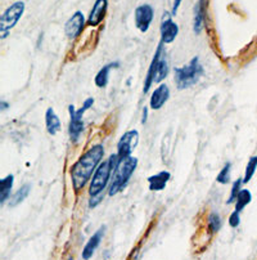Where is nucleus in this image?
Masks as SVG:
<instances>
[{
	"mask_svg": "<svg viewBox=\"0 0 257 260\" xmlns=\"http://www.w3.org/2000/svg\"><path fill=\"white\" fill-rule=\"evenodd\" d=\"M153 17H155V9L150 4H141V6L136 7L135 14V26L140 32H146L150 30L151 23L153 22Z\"/></svg>",
	"mask_w": 257,
	"mask_h": 260,
	"instance_id": "obj_9",
	"label": "nucleus"
},
{
	"mask_svg": "<svg viewBox=\"0 0 257 260\" xmlns=\"http://www.w3.org/2000/svg\"><path fill=\"white\" fill-rule=\"evenodd\" d=\"M103 156H104L103 144H94L74 164L71 168V180L76 193H79L88 184L91 175H94L95 170L102 162Z\"/></svg>",
	"mask_w": 257,
	"mask_h": 260,
	"instance_id": "obj_1",
	"label": "nucleus"
},
{
	"mask_svg": "<svg viewBox=\"0 0 257 260\" xmlns=\"http://www.w3.org/2000/svg\"><path fill=\"white\" fill-rule=\"evenodd\" d=\"M119 66V62H111V63L104 64V66L98 71L97 75H95V85H97L98 88H105V86L108 85V81H109V72H111V70L117 69Z\"/></svg>",
	"mask_w": 257,
	"mask_h": 260,
	"instance_id": "obj_18",
	"label": "nucleus"
},
{
	"mask_svg": "<svg viewBox=\"0 0 257 260\" xmlns=\"http://www.w3.org/2000/svg\"><path fill=\"white\" fill-rule=\"evenodd\" d=\"M203 67L199 62V57H193L188 64L175 69V84L179 90H184L196 85L203 75Z\"/></svg>",
	"mask_w": 257,
	"mask_h": 260,
	"instance_id": "obj_5",
	"label": "nucleus"
},
{
	"mask_svg": "<svg viewBox=\"0 0 257 260\" xmlns=\"http://www.w3.org/2000/svg\"><path fill=\"white\" fill-rule=\"evenodd\" d=\"M146 120H148V108H143V117H141V124H145Z\"/></svg>",
	"mask_w": 257,
	"mask_h": 260,
	"instance_id": "obj_30",
	"label": "nucleus"
},
{
	"mask_svg": "<svg viewBox=\"0 0 257 260\" xmlns=\"http://www.w3.org/2000/svg\"><path fill=\"white\" fill-rule=\"evenodd\" d=\"M170 98V89L166 84H161L157 89H155L151 95L150 107L152 110H161Z\"/></svg>",
	"mask_w": 257,
	"mask_h": 260,
	"instance_id": "obj_13",
	"label": "nucleus"
},
{
	"mask_svg": "<svg viewBox=\"0 0 257 260\" xmlns=\"http://www.w3.org/2000/svg\"><path fill=\"white\" fill-rule=\"evenodd\" d=\"M171 178V174H170L167 170H163V172L157 173L155 175H151L148 178V184H150V191L152 192H161L166 188L167 182Z\"/></svg>",
	"mask_w": 257,
	"mask_h": 260,
	"instance_id": "obj_16",
	"label": "nucleus"
},
{
	"mask_svg": "<svg viewBox=\"0 0 257 260\" xmlns=\"http://www.w3.org/2000/svg\"><path fill=\"white\" fill-rule=\"evenodd\" d=\"M26 4L25 2H14L11 7L4 11V13L0 17V38L6 39L9 35L12 28L18 23V21L22 18L23 13H25Z\"/></svg>",
	"mask_w": 257,
	"mask_h": 260,
	"instance_id": "obj_6",
	"label": "nucleus"
},
{
	"mask_svg": "<svg viewBox=\"0 0 257 260\" xmlns=\"http://www.w3.org/2000/svg\"><path fill=\"white\" fill-rule=\"evenodd\" d=\"M119 164V156L117 153H112L107 160L100 162L98 169L95 170L93 179H91L90 185H89V194L90 196H97L104 192L107 185L111 183L112 175H114L115 169Z\"/></svg>",
	"mask_w": 257,
	"mask_h": 260,
	"instance_id": "obj_2",
	"label": "nucleus"
},
{
	"mask_svg": "<svg viewBox=\"0 0 257 260\" xmlns=\"http://www.w3.org/2000/svg\"><path fill=\"white\" fill-rule=\"evenodd\" d=\"M182 0H174V4H172V11H171V14L172 16H176L177 13V9H179L180 4H181Z\"/></svg>",
	"mask_w": 257,
	"mask_h": 260,
	"instance_id": "obj_29",
	"label": "nucleus"
},
{
	"mask_svg": "<svg viewBox=\"0 0 257 260\" xmlns=\"http://www.w3.org/2000/svg\"><path fill=\"white\" fill-rule=\"evenodd\" d=\"M68 112H69V125H68V134L69 138L74 143L79 142L80 136L83 134L84 129H85V124H84L83 117L79 116L76 114L75 106L69 105L68 106Z\"/></svg>",
	"mask_w": 257,
	"mask_h": 260,
	"instance_id": "obj_11",
	"label": "nucleus"
},
{
	"mask_svg": "<svg viewBox=\"0 0 257 260\" xmlns=\"http://www.w3.org/2000/svg\"><path fill=\"white\" fill-rule=\"evenodd\" d=\"M172 14L169 12H165L162 16V21H161V42L163 44H171L175 39H176L177 34H179V26L174 22L172 20Z\"/></svg>",
	"mask_w": 257,
	"mask_h": 260,
	"instance_id": "obj_8",
	"label": "nucleus"
},
{
	"mask_svg": "<svg viewBox=\"0 0 257 260\" xmlns=\"http://www.w3.org/2000/svg\"><path fill=\"white\" fill-rule=\"evenodd\" d=\"M8 107H9V105L7 102H4V101H2V102H0V110L2 111H6Z\"/></svg>",
	"mask_w": 257,
	"mask_h": 260,
	"instance_id": "obj_31",
	"label": "nucleus"
},
{
	"mask_svg": "<svg viewBox=\"0 0 257 260\" xmlns=\"http://www.w3.org/2000/svg\"><path fill=\"white\" fill-rule=\"evenodd\" d=\"M205 16H206V0H198L194 6V20H193V30L196 35H199L205 26Z\"/></svg>",
	"mask_w": 257,
	"mask_h": 260,
	"instance_id": "obj_15",
	"label": "nucleus"
},
{
	"mask_svg": "<svg viewBox=\"0 0 257 260\" xmlns=\"http://www.w3.org/2000/svg\"><path fill=\"white\" fill-rule=\"evenodd\" d=\"M138 130H129V132L124 133V136L120 138L119 143H117V156H119V160L130 157L133 151L135 150V147L138 146Z\"/></svg>",
	"mask_w": 257,
	"mask_h": 260,
	"instance_id": "obj_7",
	"label": "nucleus"
},
{
	"mask_svg": "<svg viewBox=\"0 0 257 260\" xmlns=\"http://www.w3.org/2000/svg\"><path fill=\"white\" fill-rule=\"evenodd\" d=\"M67 260H74V256H69L68 259H67Z\"/></svg>",
	"mask_w": 257,
	"mask_h": 260,
	"instance_id": "obj_32",
	"label": "nucleus"
},
{
	"mask_svg": "<svg viewBox=\"0 0 257 260\" xmlns=\"http://www.w3.org/2000/svg\"><path fill=\"white\" fill-rule=\"evenodd\" d=\"M136 166H138V158L133 157V156L119 160V164H117L114 175H112L109 187H108L109 196H115L126 187L130 178L133 177L134 172L136 170Z\"/></svg>",
	"mask_w": 257,
	"mask_h": 260,
	"instance_id": "obj_4",
	"label": "nucleus"
},
{
	"mask_svg": "<svg viewBox=\"0 0 257 260\" xmlns=\"http://www.w3.org/2000/svg\"><path fill=\"white\" fill-rule=\"evenodd\" d=\"M241 223V213H238V211H233L229 216V225L232 228H237Z\"/></svg>",
	"mask_w": 257,
	"mask_h": 260,
	"instance_id": "obj_27",
	"label": "nucleus"
},
{
	"mask_svg": "<svg viewBox=\"0 0 257 260\" xmlns=\"http://www.w3.org/2000/svg\"><path fill=\"white\" fill-rule=\"evenodd\" d=\"M208 231L211 235H215L218 232V230L222 228V218L217 213H211L208 216V223H207Z\"/></svg>",
	"mask_w": 257,
	"mask_h": 260,
	"instance_id": "obj_23",
	"label": "nucleus"
},
{
	"mask_svg": "<svg viewBox=\"0 0 257 260\" xmlns=\"http://www.w3.org/2000/svg\"><path fill=\"white\" fill-rule=\"evenodd\" d=\"M242 184H243V179H238L233 183V187H232V189H230V196H229V199H228L227 204H233V202L237 200V196H238V193H239V191H241Z\"/></svg>",
	"mask_w": 257,
	"mask_h": 260,
	"instance_id": "obj_25",
	"label": "nucleus"
},
{
	"mask_svg": "<svg viewBox=\"0 0 257 260\" xmlns=\"http://www.w3.org/2000/svg\"><path fill=\"white\" fill-rule=\"evenodd\" d=\"M13 183H14V175L8 174L6 178L0 180V204L4 205L7 202V200L11 199V192L12 188H13Z\"/></svg>",
	"mask_w": 257,
	"mask_h": 260,
	"instance_id": "obj_19",
	"label": "nucleus"
},
{
	"mask_svg": "<svg viewBox=\"0 0 257 260\" xmlns=\"http://www.w3.org/2000/svg\"><path fill=\"white\" fill-rule=\"evenodd\" d=\"M85 26V16L83 12L76 11L64 25V34L68 39H76L83 32Z\"/></svg>",
	"mask_w": 257,
	"mask_h": 260,
	"instance_id": "obj_10",
	"label": "nucleus"
},
{
	"mask_svg": "<svg viewBox=\"0 0 257 260\" xmlns=\"http://www.w3.org/2000/svg\"><path fill=\"white\" fill-rule=\"evenodd\" d=\"M230 173H232V164L227 162L222 172L218 173V175L216 177V182L220 183V184H228L230 182Z\"/></svg>",
	"mask_w": 257,
	"mask_h": 260,
	"instance_id": "obj_24",
	"label": "nucleus"
},
{
	"mask_svg": "<svg viewBox=\"0 0 257 260\" xmlns=\"http://www.w3.org/2000/svg\"><path fill=\"white\" fill-rule=\"evenodd\" d=\"M93 105H94V98L89 97L88 100L84 101L83 106H81V107L79 108V110H76V114H78L79 116L84 117V115H85L86 111H88L90 107H93Z\"/></svg>",
	"mask_w": 257,
	"mask_h": 260,
	"instance_id": "obj_26",
	"label": "nucleus"
},
{
	"mask_svg": "<svg viewBox=\"0 0 257 260\" xmlns=\"http://www.w3.org/2000/svg\"><path fill=\"white\" fill-rule=\"evenodd\" d=\"M103 199H104V192L100 194H97V196H90V199H89V208L90 209L97 208L100 202H102Z\"/></svg>",
	"mask_w": 257,
	"mask_h": 260,
	"instance_id": "obj_28",
	"label": "nucleus"
},
{
	"mask_svg": "<svg viewBox=\"0 0 257 260\" xmlns=\"http://www.w3.org/2000/svg\"><path fill=\"white\" fill-rule=\"evenodd\" d=\"M108 9V0H95L94 7L90 11L88 17V26L89 27H97L104 20L105 13Z\"/></svg>",
	"mask_w": 257,
	"mask_h": 260,
	"instance_id": "obj_12",
	"label": "nucleus"
},
{
	"mask_svg": "<svg viewBox=\"0 0 257 260\" xmlns=\"http://www.w3.org/2000/svg\"><path fill=\"white\" fill-rule=\"evenodd\" d=\"M104 233H105V225H102V227H100L94 235L89 238L88 244L85 245V247H84L83 250V254H81V256H83L84 260H89L93 255H94V252L97 251L100 242H102V238L104 237Z\"/></svg>",
	"mask_w": 257,
	"mask_h": 260,
	"instance_id": "obj_14",
	"label": "nucleus"
},
{
	"mask_svg": "<svg viewBox=\"0 0 257 260\" xmlns=\"http://www.w3.org/2000/svg\"><path fill=\"white\" fill-rule=\"evenodd\" d=\"M31 191V185L30 184H25L22 185L18 191L16 192V193L13 194V196L9 199V206H12V208H14V206L20 205L21 202H23L26 200V197L28 196V193H30Z\"/></svg>",
	"mask_w": 257,
	"mask_h": 260,
	"instance_id": "obj_20",
	"label": "nucleus"
},
{
	"mask_svg": "<svg viewBox=\"0 0 257 260\" xmlns=\"http://www.w3.org/2000/svg\"><path fill=\"white\" fill-rule=\"evenodd\" d=\"M256 169H257V156H252V157L249 158L248 164H247V166H246L244 177L242 178V179H243V184H247V183H248L249 180L253 178Z\"/></svg>",
	"mask_w": 257,
	"mask_h": 260,
	"instance_id": "obj_22",
	"label": "nucleus"
},
{
	"mask_svg": "<svg viewBox=\"0 0 257 260\" xmlns=\"http://www.w3.org/2000/svg\"><path fill=\"white\" fill-rule=\"evenodd\" d=\"M251 201H252L251 191H248V189H241L239 193H238L237 200H235V211L241 213V211L243 210V209L246 208Z\"/></svg>",
	"mask_w": 257,
	"mask_h": 260,
	"instance_id": "obj_21",
	"label": "nucleus"
},
{
	"mask_svg": "<svg viewBox=\"0 0 257 260\" xmlns=\"http://www.w3.org/2000/svg\"><path fill=\"white\" fill-rule=\"evenodd\" d=\"M169 75V62L166 59V54L163 53V43L158 44L157 50H156L153 59L150 64V69L146 72L145 81H144L143 93H148L152 84L162 83Z\"/></svg>",
	"mask_w": 257,
	"mask_h": 260,
	"instance_id": "obj_3",
	"label": "nucleus"
},
{
	"mask_svg": "<svg viewBox=\"0 0 257 260\" xmlns=\"http://www.w3.org/2000/svg\"><path fill=\"white\" fill-rule=\"evenodd\" d=\"M45 125H47V130L50 136H56L62 127L61 120L52 107L48 108L45 112Z\"/></svg>",
	"mask_w": 257,
	"mask_h": 260,
	"instance_id": "obj_17",
	"label": "nucleus"
}]
</instances>
